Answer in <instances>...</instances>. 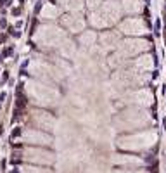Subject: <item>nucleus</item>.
<instances>
[{"label": "nucleus", "mask_w": 166, "mask_h": 173, "mask_svg": "<svg viewBox=\"0 0 166 173\" xmlns=\"http://www.w3.org/2000/svg\"><path fill=\"white\" fill-rule=\"evenodd\" d=\"M31 171H24V173H48V171H43V170H38V168H30Z\"/></svg>", "instance_id": "14"}, {"label": "nucleus", "mask_w": 166, "mask_h": 173, "mask_svg": "<svg viewBox=\"0 0 166 173\" xmlns=\"http://www.w3.org/2000/svg\"><path fill=\"white\" fill-rule=\"evenodd\" d=\"M121 120L125 126H142V125L151 121V116L147 114V111L142 109L140 106H135V107H130V109L123 111Z\"/></svg>", "instance_id": "2"}, {"label": "nucleus", "mask_w": 166, "mask_h": 173, "mask_svg": "<svg viewBox=\"0 0 166 173\" xmlns=\"http://www.w3.org/2000/svg\"><path fill=\"white\" fill-rule=\"evenodd\" d=\"M135 68H137V71H140V73H147L154 68V61H152L151 56L138 57V59L135 61Z\"/></svg>", "instance_id": "10"}, {"label": "nucleus", "mask_w": 166, "mask_h": 173, "mask_svg": "<svg viewBox=\"0 0 166 173\" xmlns=\"http://www.w3.org/2000/svg\"><path fill=\"white\" fill-rule=\"evenodd\" d=\"M93 40H95V35H93V33H83V35H81V38H80V42L83 43V45H92Z\"/></svg>", "instance_id": "13"}, {"label": "nucleus", "mask_w": 166, "mask_h": 173, "mask_svg": "<svg viewBox=\"0 0 166 173\" xmlns=\"http://www.w3.org/2000/svg\"><path fill=\"white\" fill-rule=\"evenodd\" d=\"M26 156H30L35 161H43V163H50L52 158L47 152H40V151H26Z\"/></svg>", "instance_id": "12"}, {"label": "nucleus", "mask_w": 166, "mask_h": 173, "mask_svg": "<svg viewBox=\"0 0 166 173\" xmlns=\"http://www.w3.org/2000/svg\"><path fill=\"white\" fill-rule=\"evenodd\" d=\"M121 31L123 33H130V35H137V33H144L145 31V24L138 19H128L121 24Z\"/></svg>", "instance_id": "8"}, {"label": "nucleus", "mask_w": 166, "mask_h": 173, "mask_svg": "<svg viewBox=\"0 0 166 173\" xmlns=\"http://www.w3.org/2000/svg\"><path fill=\"white\" fill-rule=\"evenodd\" d=\"M26 94L33 102L40 106H54L59 101V92L52 85L40 80H30L26 82Z\"/></svg>", "instance_id": "1"}, {"label": "nucleus", "mask_w": 166, "mask_h": 173, "mask_svg": "<svg viewBox=\"0 0 166 173\" xmlns=\"http://www.w3.org/2000/svg\"><path fill=\"white\" fill-rule=\"evenodd\" d=\"M154 97H152V92L149 88H138V90H133L126 95V102H132L135 106H149L152 104Z\"/></svg>", "instance_id": "5"}, {"label": "nucleus", "mask_w": 166, "mask_h": 173, "mask_svg": "<svg viewBox=\"0 0 166 173\" xmlns=\"http://www.w3.org/2000/svg\"><path fill=\"white\" fill-rule=\"evenodd\" d=\"M24 139L28 142H35V144H48L50 142V137L42 133V132H37V130H28L24 133Z\"/></svg>", "instance_id": "9"}, {"label": "nucleus", "mask_w": 166, "mask_h": 173, "mask_svg": "<svg viewBox=\"0 0 166 173\" xmlns=\"http://www.w3.org/2000/svg\"><path fill=\"white\" fill-rule=\"evenodd\" d=\"M40 31L42 33L37 37V40L42 45H57V43L63 40L61 31L55 30V28H43V30H40Z\"/></svg>", "instance_id": "6"}, {"label": "nucleus", "mask_w": 166, "mask_h": 173, "mask_svg": "<svg viewBox=\"0 0 166 173\" xmlns=\"http://www.w3.org/2000/svg\"><path fill=\"white\" fill-rule=\"evenodd\" d=\"M35 120H37L38 125H43V126H52V125L55 123L54 116L48 113H45V111H35Z\"/></svg>", "instance_id": "11"}, {"label": "nucleus", "mask_w": 166, "mask_h": 173, "mask_svg": "<svg viewBox=\"0 0 166 173\" xmlns=\"http://www.w3.org/2000/svg\"><path fill=\"white\" fill-rule=\"evenodd\" d=\"M156 142V133L154 132H144L138 135H130L119 140V146L128 147V149H144Z\"/></svg>", "instance_id": "3"}, {"label": "nucleus", "mask_w": 166, "mask_h": 173, "mask_svg": "<svg viewBox=\"0 0 166 173\" xmlns=\"http://www.w3.org/2000/svg\"><path fill=\"white\" fill-rule=\"evenodd\" d=\"M147 42H142V40H126L119 45V56L121 57H132V56H137V54L144 52L147 49Z\"/></svg>", "instance_id": "4"}, {"label": "nucleus", "mask_w": 166, "mask_h": 173, "mask_svg": "<svg viewBox=\"0 0 166 173\" xmlns=\"http://www.w3.org/2000/svg\"><path fill=\"white\" fill-rule=\"evenodd\" d=\"M31 75L33 76H38V78H42V82H55V80H59V73H57V69H52L48 68V66H35L33 69H31Z\"/></svg>", "instance_id": "7"}]
</instances>
